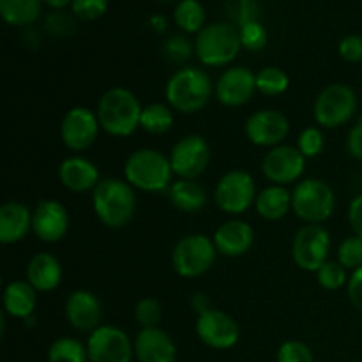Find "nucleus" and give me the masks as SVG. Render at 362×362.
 Returning <instances> with one entry per match:
<instances>
[{
    "instance_id": "nucleus-29",
    "label": "nucleus",
    "mask_w": 362,
    "mask_h": 362,
    "mask_svg": "<svg viewBox=\"0 0 362 362\" xmlns=\"http://www.w3.org/2000/svg\"><path fill=\"white\" fill-rule=\"evenodd\" d=\"M207 13L198 0H179L173 9V21L184 34H198L205 27Z\"/></svg>"
},
{
    "instance_id": "nucleus-6",
    "label": "nucleus",
    "mask_w": 362,
    "mask_h": 362,
    "mask_svg": "<svg viewBox=\"0 0 362 362\" xmlns=\"http://www.w3.org/2000/svg\"><path fill=\"white\" fill-rule=\"evenodd\" d=\"M336 209V194L322 179H304L292 191V212L306 225H322Z\"/></svg>"
},
{
    "instance_id": "nucleus-7",
    "label": "nucleus",
    "mask_w": 362,
    "mask_h": 362,
    "mask_svg": "<svg viewBox=\"0 0 362 362\" xmlns=\"http://www.w3.org/2000/svg\"><path fill=\"white\" fill-rule=\"evenodd\" d=\"M218 250L211 237L204 233H189L177 240L172 251L173 271L186 279H194L209 272L214 265Z\"/></svg>"
},
{
    "instance_id": "nucleus-2",
    "label": "nucleus",
    "mask_w": 362,
    "mask_h": 362,
    "mask_svg": "<svg viewBox=\"0 0 362 362\" xmlns=\"http://www.w3.org/2000/svg\"><path fill=\"white\" fill-rule=\"evenodd\" d=\"M92 209L106 228H124L136 212V193L126 179H101L92 191Z\"/></svg>"
},
{
    "instance_id": "nucleus-16",
    "label": "nucleus",
    "mask_w": 362,
    "mask_h": 362,
    "mask_svg": "<svg viewBox=\"0 0 362 362\" xmlns=\"http://www.w3.org/2000/svg\"><path fill=\"white\" fill-rule=\"evenodd\" d=\"M246 138L257 147L274 148L283 145L290 133V122L279 110L264 108L247 117L244 124Z\"/></svg>"
},
{
    "instance_id": "nucleus-50",
    "label": "nucleus",
    "mask_w": 362,
    "mask_h": 362,
    "mask_svg": "<svg viewBox=\"0 0 362 362\" xmlns=\"http://www.w3.org/2000/svg\"><path fill=\"white\" fill-rule=\"evenodd\" d=\"M163 2H175V0H163ZM179 2V0H177Z\"/></svg>"
},
{
    "instance_id": "nucleus-19",
    "label": "nucleus",
    "mask_w": 362,
    "mask_h": 362,
    "mask_svg": "<svg viewBox=\"0 0 362 362\" xmlns=\"http://www.w3.org/2000/svg\"><path fill=\"white\" fill-rule=\"evenodd\" d=\"M64 313L71 327L90 334L101 325L103 304L95 293L88 290H74L66 299Z\"/></svg>"
},
{
    "instance_id": "nucleus-25",
    "label": "nucleus",
    "mask_w": 362,
    "mask_h": 362,
    "mask_svg": "<svg viewBox=\"0 0 362 362\" xmlns=\"http://www.w3.org/2000/svg\"><path fill=\"white\" fill-rule=\"evenodd\" d=\"M4 313L18 320H28L34 317L37 308V290L27 279H16L7 283L2 296Z\"/></svg>"
},
{
    "instance_id": "nucleus-46",
    "label": "nucleus",
    "mask_w": 362,
    "mask_h": 362,
    "mask_svg": "<svg viewBox=\"0 0 362 362\" xmlns=\"http://www.w3.org/2000/svg\"><path fill=\"white\" fill-rule=\"evenodd\" d=\"M346 216H349V223L354 235L361 237L362 239V194H357V197L350 202Z\"/></svg>"
},
{
    "instance_id": "nucleus-41",
    "label": "nucleus",
    "mask_w": 362,
    "mask_h": 362,
    "mask_svg": "<svg viewBox=\"0 0 362 362\" xmlns=\"http://www.w3.org/2000/svg\"><path fill=\"white\" fill-rule=\"evenodd\" d=\"M230 14L239 28L250 21L260 20V4L257 0H233L230 4Z\"/></svg>"
},
{
    "instance_id": "nucleus-18",
    "label": "nucleus",
    "mask_w": 362,
    "mask_h": 362,
    "mask_svg": "<svg viewBox=\"0 0 362 362\" xmlns=\"http://www.w3.org/2000/svg\"><path fill=\"white\" fill-rule=\"evenodd\" d=\"M71 226V218L67 209L57 200L37 202L32 211V233L41 243L57 244L67 235Z\"/></svg>"
},
{
    "instance_id": "nucleus-39",
    "label": "nucleus",
    "mask_w": 362,
    "mask_h": 362,
    "mask_svg": "<svg viewBox=\"0 0 362 362\" xmlns=\"http://www.w3.org/2000/svg\"><path fill=\"white\" fill-rule=\"evenodd\" d=\"M276 362H315L313 350L299 339H288L276 354Z\"/></svg>"
},
{
    "instance_id": "nucleus-15",
    "label": "nucleus",
    "mask_w": 362,
    "mask_h": 362,
    "mask_svg": "<svg viewBox=\"0 0 362 362\" xmlns=\"http://www.w3.org/2000/svg\"><path fill=\"white\" fill-rule=\"evenodd\" d=\"M304 170H306V158L293 145L283 144L269 148L262 159V173L269 182L276 186L300 182Z\"/></svg>"
},
{
    "instance_id": "nucleus-40",
    "label": "nucleus",
    "mask_w": 362,
    "mask_h": 362,
    "mask_svg": "<svg viewBox=\"0 0 362 362\" xmlns=\"http://www.w3.org/2000/svg\"><path fill=\"white\" fill-rule=\"evenodd\" d=\"M108 11V0H73L71 13L81 21H94L105 16Z\"/></svg>"
},
{
    "instance_id": "nucleus-13",
    "label": "nucleus",
    "mask_w": 362,
    "mask_h": 362,
    "mask_svg": "<svg viewBox=\"0 0 362 362\" xmlns=\"http://www.w3.org/2000/svg\"><path fill=\"white\" fill-rule=\"evenodd\" d=\"M98 113L85 106H74L64 115L60 124V140L71 152H85L99 136Z\"/></svg>"
},
{
    "instance_id": "nucleus-47",
    "label": "nucleus",
    "mask_w": 362,
    "mask_h": 362,
    "mask_svg": "<svg viewBox=\"0 0 362 362\" xmlns=\"http://www.w3.org/2000/svg\"><path fill=\"white\" fill-rule=\"evenodd\" d=\"M191 310L197 313V317H198V315L207 313L209 310H212L211 297H209L207 293H204V292L193 293V297H191Z\"/></svg>"
},
{
    "instance_id": "nucleus-43",
    "label": "nucleus",
    "mask_w": 362,
    "mask_h": 362,
    "mask_svg": "<svg viewBox=\"0 0 362 362\" xmlns=\"http://www.w3.org/2000/svg\"><path fill=\"white\" fill-rule=\"evenodd\" d=\"M338 52L339 55H341V59L346 60V62H362V35H345V37L339 41Z\"/></svg>"
},
{
    "instance_id": "nucleus-20",
    "label": "nucleus",
    "mask_w": 362,
    "mask_h": 362,
    "mask_svg": "<svg viewBox=\"0 0 362 362\" xmlns=\"http://www.w3.org/2000/svg\"><path fill=\"white\" fill-rule=\"evenodd\" d=\"M218 255L226 258H239L250 253L255 244V230L250 223L239 218H232L221 223L212 235Z\"/></svg>"
},
{
    "instance_id": "nucleus-42",
    "label": "nucleus",
    "mask_w": 362,
    "mask_h": 362,
    "mask_svg": "<svg viewBox=\"0 0 362 362\" xmlns=\"http://www.w3.org/2000/svg\"><path fill=\"white\" fill-rule=\"evenodd\" d=\"M45 28L48 34L57 35V37H64V35L73 34L74 16L64 13V11H55V13H52L46 16Z\"/></svg>"
},
{
    "instance_id": "nucleus-1",
    "label": "nucleus",
    "mask_w": 362,
    "mask_h": 362,
    "mask_svg": "<svg viewBox=\"0 0 362 362\" xmlns=\"http://www.w3.org/2000/svg\"><path fill=\"white\" fill-rule=\"evenodd\" d=\"M216 83L204 69L194 66H184L168 78L165 87L166 105L173 112L191 113L202 112L214 94Z\"/></svg>"
},
{
    "instance_id": "nucleus-34",
    "label": "nucleus",
    "mask_w": 362,
    "mask_h": 362,
    "mask_svg": "<svg viewBox=\"0 0 362 362\" xmlns=\"http://www.w3.org/2000/svg\"><path fill=\"white\" fill-rule=\"evenodd\" d=\"M297 148L306 159L318 158L325 148V134L320 126H308L297 136Z\"/></svg>"
},
{
    "instance_id": "nucleus-30",
    "label": "nucleus",
    "mask_w": 362,
    "mask_h": 362,
    "mask_svg": "<svg viewBox=\"0 0 362 362\" xmlns=\"http://www.w3.org/2000/svg\"><path fill=\"white\" fill-rule=\"evenodd\" d=\"M175 122V115L170 105L165 103H152L144 106L140 119V127L148 134H165L168 133Z\"/></svg>"
},
{
    "instance_id": "nucleus-26",
    "label": "nucleus",
    "mask_w": 362,
    "mask_h": 362,
    "mask_svg": "<svg viewBox=\"0 0 362 362\" xmlns=\"http://www.w3.org/2000/svg\"><path fill=\"white\" fill-rule=\"evenodd\" d=\"M168 200L177 211L184 214H197L202 212L207 205V191L197 180L177 179L168 187Z\"/></svg>"
},
{
    "instance_id": "nucleus-12",
    "label": "nucleus",
    "mask_w": 362,
    "mask_h": 362,
    "mask_svg": "<svg viewBox=\"0 0 362 362\" xmlns=\"http://www.w3.org/2000/svg\"><path fill=\"white\" fill-rule=\"evenodd\" d=\"M88 362H133L134 343L115 325H99L87 338Z\"/></svg>"
},
{
    "instance_id": "nucleus-44",
    "label": "nucleus",
    "mask_w": 362,
    "mask_h": 362,
    "mask_svg": "<svg viewBox=\"0 0 362 362\" xmlns=\"http://www.w3.org/2000/svg\"><path fill=\"white\" fill-rule=\"evenodd\" d=\"M346 152L357 161H362V117L357 119L346 134Z\"/></svg>"
},
{
    "instance_id": "nucleus-11",
    "label": "nucleus",
    "mask_w": 362,
    "mask_h": 362,
    "mask_svg": "<svg viewBox=\"0 0 362 362\" xmlns=\"http://www.w3.org/2000/svg\"><path fill=\"white\" fill-rule=\"evenodd\" d=\"M172 170L179 179L197 180L209 168L212 159V151L209 141L200 134L182 136L170 151Z\"/></svg>"
},
{
    "instance_id": "nucleus-10",
    "label": "nucleus",
    "mask_w": 362,
    "mask_h": 362,
    "mask_svg": "<svg viewBox=\"0 0 362 362\" xmlns=\"http://www.w3.org/2000/svg\"><path fill=\"white\" fill-rule=\"evenodd\" d=\"M331 253V233L322 225H304L292 240V260L306 272H317Z\"/></svg>"
},
{
    "instance_id": "nucleus-22",
    "label": "nucleus",
    "mask_w": 362,
    "mask_h": 362,
    "mask_svg": "<svg viewBox=\"0 0 362 362\" xmlns=\"http://www.w3.org/2000/svg\"><path fill=\"white\" fill-rule=\"evenodd\" d=\"M59 180L66 189L73 191V193H87V191H94L95 186L101 182V175H99V168L90 161V159L83 158V156H69L60 163L59 170Z\"/></svg>"
},
{
    "instance_id": "nucleus-5",
    "label": "nucleus",
    "mask_w": 362,
    "mask_h": 362,
    "mask_svg": "<svg viewBox=\"0 0 362 362\" xmlns=\"http://www.w3.org/2000/svg\"><path fill=\"white\" fill-rule=\"evenodd\" d=\"M240 48L239 28L228 21L205 25L194 39V55L205 67L228 66L237 59Z\"/></svg>"
},
{
    "instance_id": "nucleus-4",
    "label": "nucleus",
    "mask_w": 362,
    "mask_h": 362,
    "mask_svg": "<svg viewBox=\"0 0 362 362\" xmlns=\"http://www.w3.org/2000/svg\"><path fill=\"white\" fill-rule=\"evenodd\" d=\"M173 170L170 158L156 148H138L127 156L124 163V179L134 189L145 193H161L168 191L173 182Z\"/></svg>"
},
{
    "instance_id": "nucleus-33",
    "label": "nucleus",
    "mask_w": 362,
    "mask_h": 362,
    "mask_svg": "<svg viewBox=\"0 0 362 362\" xmlns=\"http://www.w3.org/2000/svg\"><path fill=\"white\" fill-rule=\"evenodd\" d=\"M315 274H317L318 285L324 290H329V292H334V290L346 286L350 278L349 271L338 260H327Z\"/></svg>"
},
{
    "instance_id": "nucleus-51",
    "label": "nucleus",
    "mask_w": 362,
    "mask_h": 362,
    "mask_svg": "<svg viewBox=\"0 0 362 362\" xmlns=\"http://www.w3.org/2000/svg\"><path fill=\"white\" fill-rule=\"evenodd\" d=\"M357 362H362V361H357Z\"/></svg>"
},
{
    "instance_id": "nucleus-49",
    "label": "nucleus",
    "mask_w": 362,
    "mask_h": 362,
    "mask_svg": "<svg viewBox=\"0 0 362 362\" xmlns=\"http://www.w3.org/2000/svg\"><path fill=\"white\" fill-rule=\"evenodd\" d=\"M42 2H45L46 6L52 7V9H55V11H62L64 7L71 6V2H73V0H42Z\"/></svg>"
},
{
    "instance_id": "nucleus-8",
    "label": "nucleus",
    "mask_w": 362,
    "mask_h": 362,
    "mask_svg": "<svg viewBox=\"0 0 362 362\" xmlns=\"http://www.w3.org/2000/svg\"><path fill=\"white\" fill-rule=\"evenodd\" d=\"M357 112V94L350 85L331 83L322 88L313 105L315 122L322 129H336L354 119Z\"/></svg>"
},
{
    "instance_id": "nucleus-17",
    "label": "nucleus",
    "mask_w": 362,
    "mask_h": 362,
    "mask_svg": "<svg viewBox=\"0 0 362 362\" xmlns=\"http://www.w3.org/2000/svg\"><path fill=\"white\" fill-rule=\"evenodd\" d=\"M257 94V73L246 66L226 67L218 78L214 95L226 108H239L247 105Z\"/></svg>"
},
{
    "instance_id": "nucleus-38",
    "label": "nucleus",
    "mask_w": 362,
    "mask_h": 362,
    "mask_svg": "<svg viewBox=\"0 0 362 362\" xmlns=\"http://www.w3.org/2000/svg\"><path fill=\"white\" fill-rule=\"evenodd\" d=\"M338 262L346 271H357L362 267V239L357 235L345 237L338 246Z\"/></svg>"
},
{
    "instance_id": "nucleus-21",
    "label": "nucleus",
    "mask_w": 362,
    "mask_h": 362,
    "mask_svg": "<svg viewBox=\"0 0 362 362\" xmlns=\"http://www.w3.org/2000/svg\"><path fill=\"white\" fill-rule=\"evenodd\" d=\"M138 362H175L177 346L172 336L161 327L140 329L133 339Z\"/></svg>"
},
{
    "instance_id": "nucleus-36",
    "label": "nucleus",
    "mask_w": 362,
    "mask_h": 362,
    "mask_svg": "<svg viewBox=\"0 0 362 362\" xmlns=\"http://www.w3.org/2000/svg\"><path fill=\"white\" fill-rule=\"evenodd\" d=\"M240 45L247 52H262L269 42V32L260 20L239 27Z\"/></svg>"
},
{
    "instance_id": "nucleus-31",
    "label": "nucleus",
    "mask_w": 362,
    "mask_h": 362,
    "mask_svg": "<svg viewBox=\"0 0 362 362\" xmlns=\"http://www.w3.org/2000/svg\"><path fill=\"white\" fill-rule=\"evenodd\" d=\"M48 362H88L87 345L69 336L55 339L48 349Z\"/></svg>"
},
{
    "instance_id": "nucleus-37",
    "label": "nucleus",
    "mask_w": 362,
    "mask_h": 362,
    "mask_svg": "<svg viewBox=\"0 0 362 362\" xmlns=\"http://www.w3.org/2000/svg\"><path fill=\"white\" fill-rule=\"evenodd\" d=\"M163 53H165L166 60L173 64L187 62L194 55V42H191L182 34L170 35L163 45Z\"/></svg>"
},
{
    "instance_id": "nucleus-23",
    "label": "nucleus",
    "mask_w": 362,
    "mask_h": 362,
    "mask_svg": "<svg viewBox=\"0 0 362 362\" xmlns=\"http://www.w3.org/2000/svg\"><path fill=\"white\" fill-rule=\"evenodd\" d=\"M62 264L59 258L52 253H35L34 257L28 260L27 269H25V279L34 286L37 292L48 293L59 288L60 281H62Z\"/></svg>"
},
{
    "instance_id": "nucleus-14",
    "label": "nucleus",
    "mask_w": 362,
    "mask_h": 362,
    "mask_svg": "<svg viewBox=\"0 0 362 362\" xmlns=\"http://www.w3.org/2000/svg\"><path fill=\"white\" fill-rule=\"evenodd\" d=\"M198 339L212 350H230L239 343L240 327L235 318L221 310H209L194 322Z\"/></svg>"
},
{
    "instance_id": "nucleus-3",
    "label": "nucleus",
    "mask_w": 362,
    "mask_h": 362,
    "mask_svg": "<svg viewBox=\"0 0 362 362\" xmlns=\"http://www.w3.org/2000/svg\"><path fill=\"white\" fill-rule=\"evenodd\" d=\"M144 106L136 95L124 87H113L101 95L98 103V119L101 129L110 136L127 138L140 129Z\"/></svg>"
},
{
    "instance_id": "nucleus-32",
    "label": "nucleus",
    "mask_w": 362,
    "mask_h": 362,
    "mask_svg": "<svg viewBox=\"0 0 362 362\" xmlns=\"http://www.w3.org/2000/svg\"><path fill=\"white\" fill-rule=\"evenodd\" d=\"M290 87V78L281 67L267 66L257 73V92L267 98H278Z\"/></svg>"
},
{
    "instance_id": "nucleus-9",
    "label": "nucleus",
    "mask_w": 362,
    "mask_h": 362,
    "mask_svg": "<svg viewBox=\"0 0 362 362\" xmlns=\"http://www.w3.org/2000/svg\"><path fill=\"white\" fill-rule=\"evenodd\" d=\"M257 194V184L250 172L230 170L216 184L214 202L219 211L235 218L253 207Z\"/></svg>"
},
{
    "instance_id": "nucleus-35",
    "label": "nucleus",
    "mask_w": 362,
    "mask_h": 362,
    "mask_svg": "<svg viewBox=\"0 0 362 362\" xmlns=\"http://www.w3.org/2000/svg\"><path fill=\"white\" fill-rule=\"evenodd\" d=\"M163 318V306L154 297H144L134 306V322L140 325V329L159 327V322Z\"/></svg>"
},
{
    "instance_id": "nucleus-48",
    "label": "nucleus",
    "mask_w": 362,
    "mask_h": 362,
    "mask_svg": "<svg viewBox=\"0 0 362 362\" xmlns=\"http://www.w3.org/2000/svg\"><path fill=\"white\" fill-rule=\"evenodd\" d=\"M148 25H151V28L156 34H163L166 30V27H168V21H166V18L163 14H154L148 20Z\"/></svg>"
},
{
    "instance_id": "nucleus-27",
    "label": "nucleus",
    "mask_w": 362,
    "mask_h": 362,
    "mask_svg": "<svg viewBox=\"0 0 362 362\" xmlns=\"http://www.w3.org/2000/svg\"><path fill=\"white\" fill-rule=\"evenodd\" d=\"M255 211L265 221H279L292 211V193L286 189V186L269 184L267 187L258 191Z\"/></svg>"
},
{
    "instance_id": "nucleus-28",
    "label": "nucleus",
    "mask_w": 362,
    "mask_h": 362,
    "mask_svg": "<svg viewBox=\"0 0 362 362\" xmlns=\"http://www.w3.org/2000/svg\"><path fill=\"white\" fill-rule=\"evenodd\" d=\"M41 11L42 0H0V16L11 27H30Z\"/></svg>"
},
{
    "instance_id": "nucleus-45",
    "label": "nucleus",
    "mask_w": 362,
    "mask_h": 362,
    "mask_svg": "<svg viewBox=\"0 0 362 362\" xmlns=\"http://www.w3.org/2000/svg\"><path fill=\"white\" fill-rule=\"evenodd\" d=\"M346 296L352 306L362 311V267L350 274L349 283H346Z\"/></svg>"
},
{
    "instance_id": "nucleus-24",
    "label": "nucleus",
    "mask_w": 362,
    "mask_h": 362,
    "mask_svg": "<svg viewBox=\"0 0 362 362\" xmlns=\"http://www.w3.org/2000/svg\"><path fill=\"white\" fill-rule=\"evenodd\" d=\"M32 232V211L21 202H6L0 207V243L13 246Z\"/></svg>"
}]
</instances>
